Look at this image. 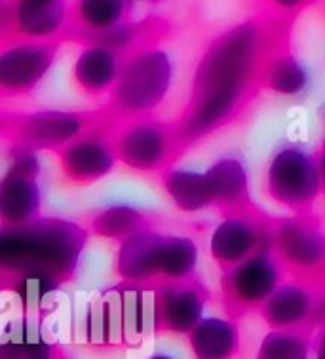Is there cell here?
Instances as JSON below:
<instances>
[{
  "label": "cell",
  "instance_id": "cell-1",
  "mask_svg": "<svg viewBox=\"0 0 325 359\" xmlns=\"http://www.w3.org/2000/svg\"><path fill=\"white\" fill-rule=\"evenodd\" d=\"M297 20L259 6L204 46L190 76L187 103L175 118L187 151L238 124L253 109L260 93L267 92L268 61L291 44Z\"/></svg>",
  "mask_w": 325,
  "mask_h": 359
},
{
  "label": "cell",
  "instance_id": "cell-2",
  "mask_svg": "<svg viewBox=\"0 0 325 359\" xmlns=\"http://www.w3.org/2000/svg\"><path fill=\"white\" fill-rule=\"evenodd\" d=\"M90 230L63 217H39L0 230V280L4 291L34 297L55 293L71 283Z\"/></svg>",
  "mask_w": 325,
  "mask_h": 359
},
{
  "label": "cell",
  "instance_id": "cell-3",
  "mask_svg": "<svg viewBox=\"0 0 325 359\" xmlns=\"http://www.w3.org/2000/svg\"><path fill=\"white\" fill-rule=\"evenodd\" d=\"M173 74V59L162 46L143 48L124 61L120 76L105 104L117 120L150 116L168 97Z\"/></svg>",
  "mask_w": 325,
  "mask_h": 359
},
{
  "label": "cell",
  "instance_id": "cell-4",
  "mask_svg": "<svg viewBox=\"0 0 325 359\" xmlns=\"http://www.w3.org/2000/svg\"><path fill=\"white\" fill-rule=\"evenodd\" d=\"M111 120H117V116L107 104L86 111L42 109L18 112L4 109L0 116V133L6 147L20 144L34 152L50 151L55 154L88 130Z\"/></svg>",
  "mask_w": 325,
  "mask_h": 359
},
{
  "label": "cell",
  "instance_id": "cell-5",
  "mask_svg": "<svg viewBox=\"0 0 325 359\" xmlns=\"http://www.w3.org/2000/svg\"><path fill=\"white\" fill-rule=\"evenodd\" d=\"M114 143L120 163L145 175L158 177L187 152L175 120L166 122L157 114L117 120Z\"/></svg>",
  "mask_w": 325,
  "mask_h": 359
},
{
  "label": "cell",
  "instance_id": "cell-6",
  "mask_svg": "<svg viewBox=\"0 0 325 359\" xmlns=\"http://www.w3.org/2000/svg\"><path fill=\"white\" fill-rule=\"evenodd\" d=\"M287 278L289 274L284 262L272 249H265L247 261L223 270L219 297L225 316L240 321L251 313H259Z\"/></svg>",
  "mask_w": 325,
  "mask_h": 359
},
{
  "label": "cell",
  "instance_id": "cell-7",
  "mask_svg": "<svg viewBox=\"0 0 325 359\" xmlns=\"http://www.w3.org/2000/svg\"><path fill=\"white\" fill-rule=\"evenodd\" d=\"M267 194L293 215L314 213L316 202L324 196L316 152L300 144H284L274 152L265 177Z\"/></svg>",
  "mask_w": 325,
  "mask_h": 359
},
{
  "label": "cell",
  "instance_id": "cell-8",
  "mask_svg": "<svg viewBox=\"0 0 325 359\" xmlns=\"http://www.w3.org/2000/svg\"><path fill=\"white\" fill-rule=\"evenodd\" d=\"M272 251L287 274L310 278L325 274V221L314 213L272 217Z\"/></svg>",
  "mask_w": 325,
  "mask_h": 359
},
{
  "label": "cell",
  "instance_id": "cell-9",
  "mask_svg": "<svg viewBox=\"0 0 325 359\" xmlns=\"http://www.w3.org/2000/svg\"><path fill=\"white\" fill-rule=\"evenodd\" d=\"M8 170L0 181L2 226L25 224L42 217V190L39 184V152L8 144Z\"/></svg>",
  "mask_w": 325,
  "mask_h": 359
},
{
  "label": "cell",
  "instance_id": "cell-10",
  "mask_svg": "<svg viewBox=\"0 0 325 359\" xmlns=\"http://www.w3.org/2000/svg\"><path fill=\"white\" fill-rule=\"evenodd\" d=\"M63 39L20 40L0 50V95L21 99L31 95L55 65Z\"/></svg>",
  "mask_w": 325,
  "mask_h": 359
},
{
  "label": "cell",
  "instance_id": "cell-11",
  "mask_svg": "<svg viewBox=\"0 0 325 359\" xmlns=\"http://www.w3.org/2000/svg\"><path fill=\"white\" fill-rule=\"evenodd\" d=\"M114 124L117 120L95 126L55 152L59 173L65 183L88 187L114 171L117 163H120L114 143Z\"/></svg>",
  "mask_w": 325,
  "mask_h": 359
},
{
  "label": "cell",
  "instance_id": "cell-12",
  "mask_svg": "<svg viewBox=\"0 0 325 359\" xmlns=\"http://www.w3.org/2000/svg\"><path fill=\"white\" fill-rule=\"evenodd\" d=\"M211 291L198 276L164 281L152 291L154 334H187L204 320Z\"/></svg>",
  "mask_w": 325,
  "mask_h": 359
},
{
  "label": "cell",
  "instance_id": "cell-13",
  "mask_svg": "<svg viewBox=\"0 0 325 359\" xmlns=\"http://www.w3.org/2000/svg\"><path fill=\"white\" fill-rule=\"evenodd\" d=\"M69 0H0V42L63 39Z\"/></svg>",
  "mask_w": 325,
  "mask_h": 359
},
{
  "label": "cell",
  "instance_id": "cell-14",
  "mask_svg": "<svg viewBox=\"0 0 325 359\" xmlns=\"http://www.w3.org/2000/svg\"><path fill=\"white\" fill-rule=\"evenodd\" d=\"M272 215L263 209L249 215L221 217L209 238V253L219 272L236 266L265 249H272Z\"/></svg>",
  "mask_w": 325,
  "mask_h": 359
},
{
  "label": "cell",
  "instance_id": "cell-15",
  "mask_svg": "<svg viewBox=\"0 0 325 359\" xmlns=\"http://www.w3.org/2000/svg\"><path fill=\"white\" fill-rule=\"evenodd\" d=\"M324 289L316 278L289 276L260 308L259 316L270 329H316Z\"/></svg>",
  "mask_w": 325,
  "mask_h": 359
},
{
  "label": "cell",
  "instance_id": "cell-16",
  "mask_svg": "<svg viewBox=\"0 0 325 359\" xmlns=\"http://www.w3.org/2000/svg\"><path fill=\"white\" fill-rule=\"evenodd\" d=\"M135 0H69V18L63 31L67 44L80 48L101 39L133 20Z\"/></svg>",
  "mask_w": 325,
  "mask_h": 359
},
{
  "label": "cell",
  "instance_id": "cell-17",
  "mask_svg": "<svg viewBox=\"0 0 325 359\" xmlns=\"http://www.w3.org/2000/svg\"><path fill=\"white\" fill-rule=\"evenodd\" d=\"M162 234L157 226L145 229L118 243L114 255V274L122 287L154 291L160 283L158 255Z\"/></svg>",
  "mask_w": 325,
  "mask_h": 359
},
{
  "label": "cell",
  "instance_id": "cell-18",
  "mask_svg": "<svg viewBox=\"0 0 325 359\" xmlns=\"http://www.w3.org/2000/svg\"><path fill=\"white\" fill-rule=\"evenodd\" d=\"M204 173L208 179L211 209L219 211L221 217L249 215L260 211L251 198L249 173L240 156L227 154L217 158Z\"/></svg>",
  "mask_w": 325,
  "mask_h": 359
},
{
  "label": "cell",
  "instance_id": "cell-19",
  "mask_svg": "<svg viewBox=\"0 0 325 359\" xmlns=\"http://www.w3.org/2000/svg\"><path fill=\"white\" fill-rule=\"evenodd\" d=\"M126 55L118 50L101 44L82 46L79 57L74 59L71 76L74 86L86 97L98 99L112 92L122 71Z\"/></svg>",
  "mask_w": 325,
  "mask_h": 359
},
{
  "label": "cell",
  "instance_id": "cell-20",
  "mask_svg": "<svg viewBox=\"0 0 325 359\" xmlns=\"http://www.w3.org/2000/svg\"><path fill=\"white\" fill-rule=\"evenodd\" d=\"M194 359H234L240 352V327L232 318L209 316L187 334Z\"/></svg>",
  "mask_w": 325,
  "mask_h": 359
},
{
  "label": "cell",
  "instance_id": "cell-21",
  "mask_svg": "<svg viewBox=\"0 0 325 359\" xmlns=\"http://www.w3.org/2000/svg\"><path fill=\"white\" fill-rule=\"evenodd\" d=\"M86 226L91 236L120 243L141 230L154 226V217L128 203H114V205L95 211L88 219Z\"/></svg>",
  "mask_w": 325,
  "mask_h": 359
},
{
  "label": "cell",
  "instance_id": "cell-22",
  "mask_svg": "<svg viewBox=\"0 0 325 359\" xmlns=\"http://www.w3.org/2000/svg\"><path fill=\"white\" fill-rule=\"evenodd\" d=\"M158 179L164 192L171 198V202L179 211L198 213L204 209H211L206 173L169 168L160 173Z\"/></svg>",
  "mask_w": 325,
  "mask_h": 359
},
{
  "label": "cell",
  "instance_id": "cell-23",
  "mask_svg": "<svg viewBox=\"0 0 325 359\" xmlns=\"http://www.w3.org/2000/svg\"><path fill=\"white\" fill-rule=\"evenodd\" d=\"M200 249L189 236L162 234L160 257H158V276L164 281L187 280L196 276ZM158 283V285H160Z\"/></svg>",
  "mask_w": 325,
  "mask_h": 359
},
{
  "label": "cell",
  "instance_id": "cell-24",
  "mask_svg": "<svg viewBox=\"0 0 325 359\" xmlns=\"http://www.w3.org/2000/svg\"><path fill=\"white\" fill-rule=\"evenodd\" d=\"M308 86V72L293 52V44L270 57L265 71V90L278 95H299Z\"/></svg>",
  "mask_w": 325,
  "mask_h": 359
},
{
  "label": "cell",
  "instance_id": "cell-25",
  "mask_svg": "<svg viewBox=\"0 0 325 359\" xmlns=\"http://www.w3.org/2000/svg\"><path fill=\"white\" fill-rule=\"evenodd\" d=\"M314 333L312 327L270 329L255 359H312Z\"/></svg>",
  "mask_w": 325,
  "mask_h": 359
},
{
  "label": "cell",
  "instance_id": "cell-26",
  "mask_svg": "<svg viewBox=\"0 0 325 359\" xmlns=\"http://www.w3.org/2000/svg\"><path fill=\"white\" fill-rule=\"evenodd\" d=\"M0 359H71L59 342L46 340H4Z\"/></svg>",
  "mask_w": 325,
  "mask_h": 359
},
{
  "label": "cell",
  "instance_id": "cell-27",
  "mask_svg": "<svg viewBox=\"0 0 325 359\" xmlns=\"http://www.w3.org/2000/svg\"><path fill=\"white\" fill-rule=\"evenodd\" d=\"M319 0H260V6L280 15L299 18L300 13L316 6Z\"/></svg>",
  "mask_w": 325,
  "mask_h": 359
},
{
  "label": "cell",
  "instance_id": "cell-28",
  "mask_svg": "<svg viewBox=\"0 0 325 359\" xmlns=\"http://www.w3.org/2000/svg\"><path fill=\"white\" fill-rule=\"evenodd\" d=\"M312 359H325V323H321L314 333Z\"/></svg>",
  "mask_w": 325,
  "mask_h": 359
},
{
  "label": "cell",
  "instance_id": "cell-29",
  "mask_svg": "<svg viewBox=\"0 0 325 359\" xmlns=\"http://www.w3.org/2000/svg\"><path fill=\"white\" fill-rule=\"evenodd\" d=\"M316 160H318L319 177H321V190H324V196H325V139L318 147V151H316Z\"/></svg>",
  "mask_w": 325,
  "mask_h": 359
},
{
  "label": "cell",
  "instance_id": "cell-30",
  "mask_svg": "<svg viewBox=\"0 0 325 359\" xmlns=\"http://www.w3.org/2000/svg\"><path fill=\"white\" fill-rule=\"evenodd\" d=\"M147 359H173L171 355H166V353H157V355H150Z\"/></svg>",
  "mask_w": 325,
  "mask_h": 359
},
{
  "label": "cell",
  "instance_id": "cell-31",
  "mask_svg": "<svg viewBox=\"0 0 325 359\" xmlns=\"http://www.w3.org/2000/svg\"><path fill=\"white\" fill-rule=\"evenodd\" d=\"M135 2H145V4H158V2H162V0H135Z\"/></svg>",
  "mask_w": 325,
  "mask_h": 359
}]
</instances>
